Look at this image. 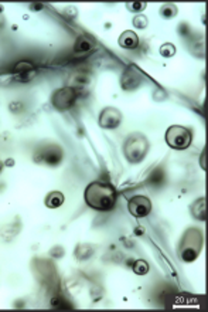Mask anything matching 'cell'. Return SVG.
Instances as JSON below:
<instances>
[{"instance_id": "1", "label": "cell", "mask_w": 208, "mask_h": 312, "mask_svg": "<svg viewBox=\"0 0 208 312\" xmlns=\"http://www.w3.org/2000/svg\"><path fill=\"white\" fill-rule=\"evenodd\" d=\"M116 189L111 183L102 181L92 182L85 189L84 199L87 204L98 212H109L116 204Z\"/></svg>"}, {"instance_id": "2", "label": "cell", "mask_w": 208, "mask_h": 312, "mask_svg": "<svg viewBox=\"0 0 208 312\" xmlns=\"http://www.w3.org/2000/svg\"><path fill=\"white\" fill-rule=\"evenodd\" d=\"M202 241H204V238H202L201 230L188 229L184 233L183 238H181L180 251H179L181 260L187 261V263L194 261L195 258L198 257V254H200V251H201Z\"/></svg>"}, {"instance_id": "3", "label": "cell", "mask_w": 208, "mask_h": 312, "mask_svg": "<svg viewBox=\"0 0 208 312\" xmlns=\"http://www.w3.org/2000/svg\"><path fill=\"white\" fill-rule=\"evenodd\" d=\"M149 151V141L142 133H132L125 142L126 159L132 163H139L145 159Z\"/></svg>"}, {"instance_id": "4", "label": "cell", "mask_w": 208, "mask_h": 312, "mask_svg": "<svg viewBox=\"0 0 208 312\" xmlns=\"http://www.w3.org/2000/svg\"><path fill=\"white\" fill-rule=\"evenodd\" d=\"M193 141V133L190 129L180 126V125H173L170 126L166 132V142L167 145L177 151L187 149L191 145Z\"/></svg>"}, {"instance_id": "5", "label": "cell", "mask_w": 208, "mask_h": 312, "mask_svg": "<svg viewBox=\"0 0 208 312\" xmlns=\"http://www.w3.org/2000/svg\"><path fill=\"white\" fill-rule=\"evenodd\" d=\"M76 99V91L71 87H64L61 90L56 91L53 94L51 102L54 105V108L58 111H67L71 108Z\"/></svg>"}, {"instance_id": "6", "label": "cell", "mask_w": 208, "mask_h": 312, "mask_svg": "<svg viewBox=\"0 0 208 312\" xmlns=\"http://www.w3.org/2000/svg\"><path fill=\"white\" fill-rule=\"evenodd\" d=\"M128 209L135 217H146L152 212V201L146 196H135L128 203Z\"/></svg>"}, {"instance_id": "7", "label": "cell", "mask_w": 208, "mask_h": 312, "mask_svg": "<svg viewBox=\"0 0 208 312\" xmlns=\"http://www.w3.org/2000/svg\"><path fill=\"white\" fill-rule=\"evenodd\" d=\"M122 121V114L116 108H105L99 115V125L105 129H115L120 125Z\"/></svg>"}, {"instance_id": "8", "label": "cell", "mask_w": 208, "mask_h": 312, "mask_svg": "<svg viewBox=\"0 0 208 312\" xmlns=\"http://www.w3.org/2000/svg\"><path fill=\"white\" fill-rule=\"evenodd\" d=\"M142 74L139 73L138 70L133 68V67H131V68H128L123 73V77H122V88L125 91H132L135 90V88H138L139 85H140V83H142Z\"/></svg>"}, {"instance_id": "9", "label": "cell", "mask_w": 208, "mask_h": 312, "mask_svg": "<svg viewBox=\"0 0 208 312\" xmlns=\"http://www.w3.org/2000/svg\"><path fill=\"white\" fill-rule=\"evenodd\" d=\"M14 74H16V80H19V81H28L35 74L34 65L31 62H19L14 67Z\"/></svg>"}, {"instance_id": "10", "label": "cell", "mask_w": 208, "mask_h": 312, "mask_svg": "<svg viewBox=\"0 0 208 312\" xmlns=\"http://www.w3.org/2000/svg\"><path fill=\"white\" fill-rule=\"evenodd\" d=\"M41 156L43 160H44L47 165L56 166V165H58V163L61 162V159H63V152H61V149H60L58 146H47V148L44 149V152L41 153Z\"/></svg>"}, {"instance_id": "11", "label": "cell", "mask_w": 208, "mask_h": 312, "mask_svg": "<svg viewBox=\"0 0 208 312\" xmlns=\"http://www.w3.org/2000/svg\"><path fill=\"white\" fill-rule=\"evenodd\" d=\"M118 43L122 49L135 50V49H138V46H139V37L135 31L126 30V31H123V33L120 34Z\"/></svg>"}, {"instance_id": "12", "label": "cell", "mask_w": 208, "mask_h": 312, "mask_svg": "<svg viewBox=\"0 0 208 312\" xmlns=\"http://www.w3.org/2000/svg\"><path fill=\"white\" fill-rule=\"evenodd\" d=\"M64 203V194L61 192H50L46 196V206L49 209L60 207Z\"/></svg>"}, {"instance_id": "13", "label": "cell", "mask_w": 208, "mask_h": 312, "mask_svg": "<svg viewBox=\"0 0 208 312\" xmlns=\"http://www.w3.org/2000/svg\"><path fill=\"white\" fill-rule=\"evenodd\" d=\"M91 47H92V42H91L88 37L81 36V37L76 39L75 46H74V51L78 53V54H82V53H88Z\"/></svg>"}, {"instance_id": "14", "label": "cell", "mask_w": 208, "mask_h": 312, "mask_svg": "<svg viewBox=\"0 0 208 312\" xmlns=\"http://www.w3.org/2000/svg\"><path fill=\"white\" fill-rule=\"evenodd\" d=\"M191 212L197 220H205V199H198L191 206Z\"/></svg>"}, {"instance_id": "15", "label": "cell", "mask_w": 208, "mask_h": 312, "mask_svg": "<svg viewBox=\"0 0 208 312\" xmlns=\"http://www.w3.org/2000/svg\"><path fill=\"white\" fill-rule=\"evenodd\" d=\"M149 270H150V267H149V264L146 263L145 260H138L133 264V271L138 275H145V274L149 272Z\"/></svg>"}, {"instance_id": "16", "label": "cell", "mask_w": 208, "mask_h": 312, "mask_svg": "<svg viewBox=\"0 0 208 312\" xmlns=\"http://www.w3.org/2000/svg\"><path fill=\"white\" fill-rule=\"evenodd\" d=\"M160 14L164 17V19H172L177 14V7L174 5H163L160 7Z\"/></svg>"}, {"instance_id": "17", "label": "cell", "mask_w": 208, "mask_h": 312, "mask_svg": "<svg viewBox=\"0 0 208 312\" xmlns=\"http://www.w3.org/2000/svg\"><path fill=\"white\" fill-rule=\"evenodd\" d=\"M160 54L163 57H173L176 54V47L170 43H164L161 47H160Z\"/></svg>"}, {"instance_id": "18", "label": "cell", "mask_w": 208, "mask_h": 312, "mask_svg": "<svg viewBox=\"0 0 208 312\" xmlns=\"http://www.w3.org/2000/svg\"><path fill=\"white\" fill-rule=\"evenodd\" d=\"M146 5L145 2H139V3H136V2H129V3H126V9L129 10V12H142V10H145L146 9Z\"/></svg>"}, {"instance_id": "19", "label": "cell", "mask_w": 208, "mask_h": 312, "mask_svg": "<svg viewBox=\"0 0 208 312\" xmlns=\"http://www.w3.org/2000/svg\"><path fill=\"white\" fill-rule=\"evenodd\" d=\"M133 24H135V27L138 28H146L147 27V17H145V16H136L135 20H133Z\"/></svg>"}]
</instances>
